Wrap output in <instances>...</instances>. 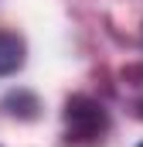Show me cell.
<instances>
[{
    "label": "cell",
    "mask_w": 143,
    "mask_h": 147,
    "mask_svg": "<svg viewBox=\"0 0 143 147\" xmlns=\"http://www.w3.org/2000/svg\"><path fill=\"white\" fill-rule=\"evenodd\" d=\"M0 110L7 116H14V120H37L41 116V99L31 89H10L0 99Z\"/></svg>",
    "instance_id": "cell-3"
},
{
    "label": "cell",
    "mask_w": 143,
    "mask_h": 147,
    "mask_svg": "<svg viewBox=\"0 0 143 147\" xmlns=\"http://www.w3.org/2000/svg\"><path fill=\"white\" fill-rule=\"evenodd\" d=\"M109 127V110L89 92H75L65 99V110H61V137L72 147H96L106 140Z\"/></svg>",
    "instance_id": "cell-1"
},
{
    "label": "cell",
    "mask_w": 143,
    "mask_h": 147,
    "mask_svg": "<svg viewBox=\"0 0 143 147\" xmlns=\"http://www.w3.org/2000/svg\"><path fill=\"white\" fill-rule=\"evenodd\" d=\"M140 41H143V34H140Z\"/></svg>",
    "instance_id": "cell-6"
},
{
    "label": "cell",
    "mask_w": 143,
    "mask_h": 147,
    "mask_svg": "<svg viewBox=\"0 0 143 147\" xmlns=\"http://www.w3.org/2000/svg\"><path fill=\"white\" fill-rule=\"evenodd\" d=\"M136 116H140V120H143V99H140V103H136Z\"/></svg>",
    "instance_id": "cell-4"
},
{
    "label": "cell",
    "mask_w": 143,
    "mask_h": 147,
    "mask_svg": "<svg viewBox=\"0 0 143 147\" xmlns=\"http://www.w3.org/2000/svg\"><path fill=\"white\" fill-rule=\"evenodd\" d=\"M136 147H143V144H136Z\"/></svg>",
    "instance_id": "cell-5"
},
{
    "label": "cell",
    "mask_w": 143,
    "mask_h": 147,
    "mask_svg": "<svg viewBox=\"0 0 143 147\" xmlns=\"http://www.w3.org/2000/svg\"><path fill=\"white\" fill-rule=\"evenodd\" d=\"M27 62V45L14 31H0V79L17 75Z\"/></svg>",
    "instance_id": "cell-2"
}]
</instances>
